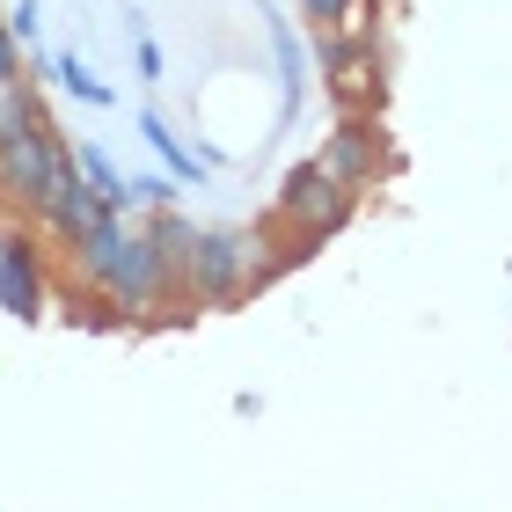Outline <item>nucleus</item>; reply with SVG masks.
Returning <instances> with one entry per match:
<instances>
[{"label": "nucleus", "instance_id": "12", "mask_svg": "<svg viewBox=\"0 0 512 512\" xmlns=\"http://www.w3.org/2000/svg\"><path fill=\"white\" fill-rule=\"evenodd\" d=\"M52 81H59V96H74V103H88V110H110V103H118V88H110L81 52H59V59H52Z\"/></svg>", "mask_w": 512, "mask_h": 512}, {"label": "nucleus", "instance_id": "16", "mask_svg": "<svg viewBox=\"0 0 512 512\" xmlns=\"http://www.w3.org/2000/svg\"><path fill=\"white\" fill-rule=\"evenodd\" d=\"M8 37L30 52V44L44 37V0H8Z\"/></svg>", "mask_w": 512, "mask_h": 512}, {"label": "nucleus", "instance_id": "14", "mask_svg": "<svg viewBox=\"0 0 512 512\" xmlns=\"http://www.w3.org/2000/svg\"><path fill=\"white\" fill-rule=\"evenodd\" d=\"M169 205H183V183H176V176H154V169L132 176V213H139V220H147V213H169Z\"/></svg>", "mask_w": 512, "mask_h": 512}, {"label": "nucleus", "instance_id": "10", "mask_svg": "<svg viewBox=\"0 0 512 512\" xmlns=\"http://www.w3.org/2000/svg\"><path fill=\"white\" fill-rule=\"evenodd\" d=\"M300 22L315 30H381V0H293Z\"/></svg>", "mask_w": 512, "mask_h": 512}, {"label": "nucleus", "instance_id": "3", "mask_svg": "<svg viewBox=\"0 0 512 512\" xmlns=\"http://www.w3.org/2000/svg\"><path fill=\"white\" fill-rule=\"evenodd\" d=\"M352 213H359V198L344 191V183L322 169L315 154L293 161V169L278 176V198H271V227H278V235H300V242L322 249L337 227H352Z\"/></svg>", "mask_w": 512, "mask_h": 512}, {"label": "nucleus", "instance_id": "1", "mask_svg": "<svg viewBox=\"0 0 512 512\" xmlns=\"http://www.w3.org/2000/svg\"><path fill=\"white\" fill-rule=\"evenodd\" d=\"M66 278H74V293H88L103 308V322H161V315L191 308L176 264L147 242V227H132L118 213L66 256Z\"/></svg>", "mask_w": 512, "mask_h": 512}, {"label": "nucleus", "instance_id": "6", "mask_svg": "<svg viewBox=\"0 0 512 512\" xmlns=\"http://www.w3.org/2000/svg\"><path fill=\"white\" fill-rule=\"evenodd\" d=\"M44 300H52V256H44V235H37V227H8V235H0V315L44 322Z\"/></svg>", "mask_w": 512, "mask_h": 512}, {"label": "nucleus", "instance_id": "13", "mask_svg": "<svg viewBox=\"0 0 512 512\" xmlns=\"http://www.w3.org/2000/svg\"><path fill=\"white\" fill-rule=\"evenodd\" d=\"M139 227H147V242H154L161 256H169L176 278H183V264H191V242H198V220L183 213V205H169V213H147Z\"/></svg>", "mask_w": 512, "mask_h": 512}, {"label": "nucleus", "instance_id": "8", "mask_svg": "<svg viewBox=\"0 0 512 512\" xmlns=\"http://www.w3.org/2000/svg\"><path fill=\"white\" fill-rule=\"evenodd\" d=\"M264 37H271V59H278V125H293L300 103H308V37L286 15H271Z\"/></svg>", "mask_w": 512, "mask_h": 512}, {"label": "nucleus", "instance_id": "5", "mask_svg": "<svg viewBox=\"0 0 512 512\" xmlns=\"http://www.w3.org/2000/svg\"><path fill=\"white\" fill-rule=\"evenodd\" d=\"M315 161H322V169H330L352 198H366V191H374V183L388 176L395 147H388L381 118H366V110H337V125H330V139L315 147Z\"/></svg>", "mask_w": 512, "mask_h": 512}, {"label": "nucleus", "instance_id": "11", "mask_svg": "<svg viewBox=\"0 0 512 512\" xmlns=\"http://www.w3.org/2000/svg\"><path fill=\"white\" fill-rule=\"evenodd\" d=\"M74 169H81V176L110 198V213H125V220H132V176H125L118 161H110V154L96 147V139H81V147H74Z\"/></svg>", "mask_w": 512, "mask_h": 512}, {"label": "nucleus", "instance_id": "15", "mask_svg": "<svg viewBox=\"0 0 512 512\" xmlns=\"http://www.w3.org/2000/svg\"><path fill=\"white\" fill-rule=\"evenodd\" d=\"M132 66H139V81H161L169 74V59H161V44H154V30L132 15Z\"/></svg>", "mask_w": 512, "mask_h": 512}, {"label": "nucleus", "instance_id": "4", "mask_svg": "<svg viewBox=\"0 0 512 512\" xmlns=\"http://www.w3.org/2000/svg\"><path fill=\"white\" fill-rule=\"evenodd\" d=\"M308 44H315L322 88H330L344 110L381 118V30H315Z\"/></svg>", "mask_w": 512, "mask_h": 512}, {"label": "nucleus", "instance_id": "9", "mask_svg": "<svg viewBox=\"0 0 512 512\" xmlns=\"http://www.w3.org/2000/svg\"><path fill=\"white\" fill-rule=\"evenodd\" d=\"M139 139L154 147L161 176H176V183H205V161H198V147H183V139L169 132V118H161V110H139Z\"/></svg>", "mask_w": 512, "mask_h": 512}, {"label": "nucleus", "instance_id": "2", "mask_svg": "<svg viewBox=\"0 0 512 512\" xmlns=\"http://www.w3.org/2000/svg\"><path fill=\"white\" fill-rule=\"evenodd\" d=\"M66 169H74V139L52 125L37 81L0 88V205H8L15 220L37 227Z\"/></svg>", "mask_w": 512, "mask_h": 512}, {"label": "nucleus", "instance_id": "7", "mask_svg": "<svg viewBox=\"0 0 512 512\" xmlns=\"http://www.w3.org/2000/svg\"><path fill=\"white\" fill-rule=\"evenodd\" d=\"M103 220H110V198H103L81 169H66V176H59V191H52V205H44V220H37V235H44V249L74 256ZM118 220H125V213H118Z\"/></svg>", "mask_w": 512, "mask_h": 512}]
</instances>
